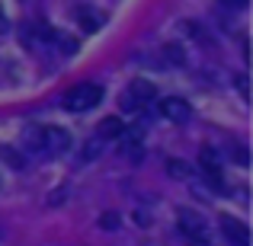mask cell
<instances>
[{
	"label": "cell",
	"mask_w": 253,
	"mask_h": 246,
	"mask_svg": "<svg viewBox=\"0 0 253 246\" xmlns=\"http://www.w3.org/2000/svg\"><path fill=\"white\" fill-rule=\"evenodd\" d=\"M55 42H58V48H61V55H74V51H77V38H74V35L55 32Z\"/></svg>",
	"instance_id": "13"
},
{
	"label": "cell",
	"mask_w": 253,
	"mask_h": 246,
	"mask_svg": "<svg viewBox=\"0 0 253 246\" xmlns=\"http://www.w3.org/2000/svg\"><path fill=\"white\" fill-rule=\"evenodd\" d=\"M0 160H3L6 166H13V170H23L26 166V157L19 154L16 147H10V144H0Z\"/></svg>",
	"instance_id": "10"
},
{
	"label": "cell",
	"mask_w": 253,
	"mask_h": 246,
	"mask_svg": "<svg viewBox=\"0 0 253 246\" xmlns=\"http://www.w3.org/2000/svg\"><path fill=\"white\" fill-rule=\"evenodd\" d=\"M167 173L173 179H189L192 176V166L186 160H167Z\"/></svg>",
	"instance_id": "11"
},
{
	"label": "cell",
	"mask_w": 253,
	"mask_h": 246,
	"mask_svg": "<svg viewBox=\"0 0 253 246\" xmlns=\"http://www.w3.org/2000/svg\"><path fill=\"white\" fill-rule=\"evenodd\" d=\"M99 224H103V227H106V230H116V224H119V217H116V214H103V217H99Z\"/></svg>",
	"instance_id": "15"
},
{
	"label": "cell",
	"mask_w": 253,
	"mask_h": 246,
	"mask_svg": "<svg viewBox=\"0 0 253 246\" xmlns=\"http://www.w3.org/2000/svg\"><path fill=\"white\" fill-rule=\"evenodd\" d=\"M179 227H183V234H189V237H202L205 234V221H202V214H196V211H179Z\"/></svg>",
	"instance_id": "6"
},
{
	"label": "cell",
	"mask_w": 253,
	"mask_h": 246,
	"mask_svg": "<svg viewBox=\"0 0 253 246\" xmlns=\"http://www.w3.org/2000/svg\"><path fill=\"white\" fill-rule=\"evenodd\" d=\"M128 93L138 99V105H144V103H151V99L157 96V86L151 83V80H144V77H135L131 86H128Z\"/></svg>",
	"instance_id": "7"
},
{
	"label": "cell",
	"mask_w": 253,
	"mask_h": 246,
	"mask_svg": "<svg viewBox=\"0 0 253 246\" xmlns=\"http://www.w3.org/2000/svg\"><path fill=\"white\" fill-rule=\"evenodd\" d=\"M161 51H164V61H167V64H176V68H179V64L186 61L183 48H179V45H173V42H170V45H164Z\"/></svg>",
	"instance_id": "12"
},
{
	"label": "cell",
	"mask_w": 253,
	"mask_h": 246,
	"mask_svg": "<svg viewBox=\"0 0 253 246\" xmlns=\"http://www.w3.org/2000/svg\"><path fill=\"white\" fill-rule=\"evenodd\" d=\"M199 163H202V176L209 179L215 189H221V166H218L215 154H211V150H202V154H199Z\"/></svg>",
	"instance_id": "5"
},
{
	"label": "cell",
	"mask_w": 253,
	"mask_h": 246,
	"mask_svg": "<svg viewBox=\"0 0 253 246\" xmlns=\"http://www.w3.org/2000/svg\"><path fill=\"white\" fill-rule=\"evenodd\" d=\"M161 112H164V118H170V122H176V125H186L192 118V105L179 96H167L161 103Z\"/></svg>",
	"instance_id": "4"
},
{
	"label": "cell",
	"mask_w": 253,
	"mask_h": 246,
	"mask_svg": "<svg viewBox=\"0 0 253 246\" xmlns=\"http://www.w3.org/2000/svg\"><path fill=\"white\" fill-rule=\"evenodd\" d=\"M96 147H99V138H96V141H90V144H86V150H84V157H86V160H93V157L99 154Z\"/></svg>",
	"instance_id": "16"
},
{
	"label": "cell",
	"mask_w": 253,
	"mask_h": 246,
	"mask_svg": "<svg viewBox=\"0 0 253 246\" xmlns=\"http://www.w3.org/2000/svg\"><path fill=\"white\" fill-rule=\"evenodd\" d=\"M103 99V86L99 83H77L64 93V109L68 112H86Z\"/></svg>",
	"instance_id": "1"
},
{
	"label": "cell",
	"mask_w": 253,
	"mask_h": 246,
	"mask_svg": "<svg viewBox=\"0 0 253 246\" xmlns=\"http://www.w3.org/2000/svg\"><path fill=\"white\" fill-rule=\"evenodd\" d=\"M237 90H241V96L247 99V80H244V77H241V80H237Z\"/></svg>",
	"instance_id": "18"
},
{
	"label": "cell",
	"mask_w": 253,
	"mask_h": 246,
	"mask_svg": "<svg viewBox=\"0 0 253 246\" xmlns=\"http://www.w3.org/2000/svg\"><path fill=\"white\" fill-rule=\"evenodd\" d=\"M32 141L39 144V150H51V154H64L71 150V135L64 128H42V131H32Z\"/></svg>",
	"instance_id": "2"
},
{
	"label": "cell",
	"mask_w": 253,
	"mask_h": 246,
	"mask_svg": "<svg viewBox=\"0 0 253 246\" xmlns=\"http://www.w3.org/2000/svg\"><path fill=\"white\" fill-rule=\"evenodd\" d=\"M218 224H221V234H224V240H231L234 246H247V243H250V230H247V224H244V221H237V217H228V214H221V217H218Z\"/></svg>",
	"instance_id": "3"
},
{
	"label": "cell",
	"mask_w": 253,
	"mask_h": 246,
	"mask_svg": "<svg viewBox=\"0 0 253 246\" xmlns=\"http://www.w3.org/2000/svg\"><path fill=\"white\" fill-rule=\"evenodd\" d=\"M119 105H122V112H138L141 105H138V99L131 96L128 90H122V99H119Z\"/></svg>",
	"instance_id": "14"
},
{
	"label": "cell",
	"mask_w": 253,
	"mask_h": 246,
	"mask_svg": "<svg viewBox=\"0 0 253 246\" xmlns=\"http://www.w3.org/2000/svg\"><path fill=\"white\" fill-rule=\"evenodd\" d=\"M221 3H231V6H247V0H221Z\"/></svg>",
	"instance_id": "19"
},
{
	"label": "cell",
	"mask_w": 253,
	"mask_h": 246,
	"mask_svg": "<svg viewBox=\"0 0 253 246\" xmlns=\"http://www.w3.org/2000/svg\"><path fill=\"white\" fill-rule=\"evenodd\" d=\"M10 29V23H6V13H3V6H0V32H6Z\"/></svg>",
	"instance_id": "17"
},
{
	"label": "cell",
	"mask_w": 253,
	"mask_h": 246,
	"mask_svg": "<svg viewBox=\"0 0 253 246\" xmlns=\"http://www.w3.org/2000/svg\"><path fill=\"white\" fill-rule=\"evenodd\" d=\"M77 19H81V26L86 32H96L99 26H103V16H99L93 6H77Z\"/></svg>",
	"instance_id": "9"
},
{
	"label": "cell",
	"mask_w": 253,
	"mask_h": 246,
	"mask_svg": "<svg viewBox=\"0 0 253 246\" xmlns=\"http://www.w3.org/2000/svg\"><path fill=\"white\" fill-rule=\"evenodd\" d=\"M122 135H125V122L119 115H106L103 122H99V131H96L99 141H106V138H122Z\"/></svg>",
	"instance_id": "8"
}]
</instances>
